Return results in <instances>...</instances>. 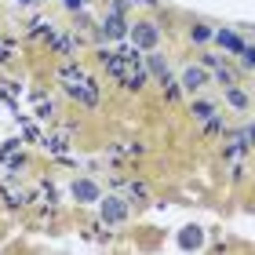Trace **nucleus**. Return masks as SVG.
Wrapping results in <instances>:
<instances>
[{
	"label": "nucleus",
	"mask_w": 255,
	"mask_h": 255,
	"mask_svg": "<svg viewBox=\"0 0 255 255\" xmlns=\"http://www.w3.org/2000/svg\"><path fill=\"white\" fill-rule=\"evenodd\" d=\"M59 77L66 80L62 88H66V95H69V99H77L80 106H88V110H95V106H99V84H95V80H91L80 66L62 62V66H59Z\"/></svg>",
	"instance_id": "1"
},
{
	"label": "nucleus",
	"mask_w": 255,
	"mask_h": 255,
	"mask_svg": "<svg viewBox=\"0 0 255 255\" xmlns=\"http://www.w3.org/2000/svg\"><path fill=\"white\" fill-rule=\"evenodd\" d=\"M128 33H131V44L138 51H149V48H157V40H160V29H157V22H135V26H128Z\"/></svg>",
	"instance_id": "2"
},
{
	"label": "nucleus",
	"mask_w": 255,
	"mask_h": 255,
	"mask_svg": "<svg viewBox=\"0 0 255 255\" xmlns=\"http://www.w3.org/2000/svg\"><path fill=\"white\" fill-rule=\"evenodd\" d=\"M99 37H102V40H121V37H128V22H124L121 11H110V15L102 18Z\"/></svg>",
	"instance_id": "3"
},
{
	"label": "nucleus",
	"mask_w": 255,
	"mask_h": 255,
	"mask_svg": "<svg viewBox=\"0 0 255 255\" xmlns=\"http://www.w3.org/2000/svg\"><path fill=\"white\" fill-rule=\"evenodd\" d=\"M128 219V201L124 197H106L102 201V223L106 226H121Z\"/></svg>",
	"instance_id": "4"
},
{
	"label": "nucleus",
	"mask_w": 255,
	"mask_h": 255,
	"mask_svg": "<svg viewBox=\"0 0 255 255\" xmlns=\"http://www.w3.org/2000/svg\"><path fill=\"white\" fill-rule=\"evenodd\" d=\"M248 153V138H245V131L241 135H230V142L223 146V157L226 160H234V168H241V157Z\"/></svg>",
	"instance_id": "5"
},
{
	"label": "nucleus",
	"mask_w": 255,
	"mask_h": 255,
	"mask_svg": "<svg viewBox=\"0 0 255 255\" xmlns=\"http://www.w3.org/2000/svg\"><path fill=\"white\" fill-rule=\"evenodd\" d=\"M48 44H51L55 55H73L80 40H77V33H59V29H55L51 37H48Z\"/></svg>",
	"instance_id": "6"
},
{
	"label": "nucleus",
	"mask_w": 255,
	"mask_h": 255,
	"mask_svg": "<svg viewBox=\"0 0 255 255\" xmlns=\"http://www.w3.org/2000/svg\"><path fill=\"white\" fill-rule=\"evenodd\" d=\"M204 66L208 69H215V77H219V84L223 88H230V84H237V77H234V69H230L219 55H204Z\"/></svg>",
	"instance_id": "7"
},
{
	"label": "nucleus",
	"mask_w": 255,
	"mask_h": 255,
	"mask_svg": "<svg viewBox=\"0 0 255 255\" xmlns=\"http://www.w3.org/2000/svg\"><path fill=\"white\" fill-rule=\"evenodd\" d=\"M179 84L186 88V91H197V88H204V84H208V73H204L201 66H190V69H182Z\"/></svg>",
	"instance_id": "8"
},
{
	"label": "nucleus",
	"mask_w": 255,
	"mask_h": 255,
	"mask_svg": "<svg viewBox=\"0 0 255 255\" xmlns=\"http://www.w3.org/2000/svg\"><path fill=\"white\" fill-rule=\"evenodd\" d=\"M73 201H80V204L99 201V186H95L91 179H77V182H73Z\"/></svg>",
	"instance_id": "9"
},
{
	"label": "nucleus",
	"mask_w": 255,
	"mask_h": 255,
	"mask_svg": "<svg viewBox=\"0 0 255 255\" xmlns=\"http://www.w3.org/2000/svg\"><path fill=\"white\" fill-rule=\"evenodd\" d=\"M44 142V149H48V153H55V157H66L69 153V135L62 131V135H48V138H40Z\"/></svg>",
	"instance_id": "10"
},
{
	"label": "nucleus",
	"mask_w": 255,
	"mask_h": 255,
	"mask_svg": "<svg viewBox=\"0 0 255 255\" xmlns=\"http://www.w3.org/2000/svg\"><path fill=\"white\" fill-rule=\"evenodd\" d=\"M201 241H204V230H201V226H186V230L179 234V245H182V248H201Z\"/></svg>",
	"instance_id": "11"
},
{
	"label": "nucleus",
	"mask_w": 255,
	"mask_h": 255,
	"mask_svg": "<svg viewBox=\"0 0 255 255\" xmlns=\"http://www.w3.org/2000/svg\"><path fill=\"white\" fill-rule=\"evenodd\" d=\"M51 33H55V22H51V18H33V22H29V37H40V40H48Z\"/></svg>",
	"instance_id": "12"
},
{
	"label": "nucleus",
	"mask_w": 255,
	"mask_h": 255,
	"mask_svg": "<svg viewBox=\"0 0 255 255\" xmlns=\"http://www.w3.org/2000/svg\"><path fill=\"white\" fill-rule=\"evenodd\" d=\"M212 37L219 40V48H226V51H241V44H245L237 33H230V29H219V33H212Z\"/></svg>",
	"instance_id": "13"
},
{
	"label": "nucleus",
	"mask_w": 255,
	"mask_h": 255,
	"mask_svg": "<svg viewBox=\"0 0 255 255\" xmlns=\"http://www.w3.org/2000/svg\"><path fill=\"white\" fill-rule=\"evenodd\" d=\"M142 59H146V69H149V73H153L157 80H164V77H168V62L160 59V55H142Z\"/></svg>",
	"instance_id": "14"
},
{
	"label": "nucleus",
	"mask_w": 255,
	"mask_h": 255,
	"mask_svg": "<svg viewBox=\"0 0 255 255\" xmlns=\"http://www.w3.org/2000/svg\"><path fill=\"white\" fill-rule=\"evenodd\" d=\"M226 99H230V106H237V110H248V95H245L241 88H234V84H230V88H226Z\"/></svg>",
	"instance_id": "15"
},
{
	"label": "nucleus",
	"mask_w": 255,
	"mask_h": 255,
	"mask_svg": "<svg viewBox=\"0 0 255 255\" xmlns=\"http://www.w3.org/2000/svg\"><path fill=\"white\" fill-rule=\"evenodd\" d=\"M241 66H248V69H255V44H241Z\"/></svg>",
	"instance_id": "16"
},
{
	"label": "nucleus",
	"mask_w": 255,
	"mask_h": 255,
	"mask_svg": "<svg viewBox=\"0 0 255 255\" xmlns=\"http://www.w3.org/2000/svg\"><path fill=\"white\" fill-rule=\"evenodd\" d=\"M11 59H15V40L0 37V62H11Z\"/></svg>",
	"instance_id": "17"
},
{
	"label": "nucleus",
	"mask_w": 255,
	"mask_h": 255,
	"mask_svg": "<svg viewBox=\"0 0 255 255\" xmlns=\"http://www.w3.org/2000/svg\"><path fill=\"white\" fill-rule=\"evenodd\" d=\"M190 113H193L197 121H208V117L215 113V106H212V102H193V110H190Z\"/></svg>",
	"instance_id": "18"
},
{
	"label": "nucleus",
	"mask_w": 255,
	"mask_h": 255,
	"mask_svg": "<svg viewBox=\"0 0 255 255\" xmlns=\"http://www.w3.org/2000/svg\"><path fill=\"white\" fill-rule=\"evenodd\" d=\"M128 193H131V201H146V182H128Z\"/></svg>",
	"instance_id": "19"
},
{
	"label": "nucleus",
	"mask_w": 255,
	"mask_h": 255,
	"mask_svg": "<svg viewBox=\"0 0 255 255\" xmlns=\"http://www.w3.org/2000/svg\"><path fill=\"white\" fill-rule=\"evenodd\" d=\"M223 128H226V124H223V117H215V113H212V117L204 121V131H208V135H219Z\"/></svg>",
	"instance_id": "20"
},
{
	"label": "nucleus",
	"mask_w": 255,
	"mask_h": 255,
	"mask_svg": "<svg viewBox=\"0 0 255 255\" xmlns=\"http://www.w3.org/2000/svg\"><path fill=\"white\" fill-rule=\"evenodd\" d=\"M160 84H164V95H168L171 102L179 99V80H171V77H164V80H160Z\"/></svg>",
	"instance_id": "21"
},
{
	"label": "nucleus",
	"mask_w": 255,
	"mask_h": 255,
	"mask_svg": "<svg viewBox=\"0 0 255 255\" xmlns=\"http://www.w3.org/2000/svg\"><path fill=\"white\" fill-rule=\"evenodd\" d=\"M190 37H193L197 44H204V40H212V29H208V26H193V29H190Z\"/></svg>",
	"instance_id": "22"
},
{
	"label": "nucleus",
	"mask_w": 255,
	"mask_h": 255,
	"mask_svg": "<svg viewBox=\"0 0 255 255\" xmlns=\"http://www.w3.org/2000/svg\"><path fill=\"white\" fill-rule=\"evenodd\" d=\"M4 197H7V204H15V208H18V204H26V193H22V190H11V186H7Z\"/></svg>",
	"instance_id": "23"
},
{
	"label": "nucleus",
	"mask_w": 255,
	"mask_h": 255,
	"mask_svg": "<svg viewBox=\"0 0 255 255\" xmlns=\"http://www.w3.org/2000/svg\"><path fill=\"white\" fill-rule=\"evenodd\" d=\"M245 138H248V146H255V121L245 128Z\"/></svg>",
	"instance_id": "24"
},
{
	"label": "nucleus",
	"mask_w": 255,
	"mask_h": 255,
	"mask_svg": "<svg viewBox=\"0 0 255 255\" xmlns=\"http://www.w3.org/2000/svg\"><path fill=\"white\" fill-rule=\"evenodd\" d=\"M62 4H66L69 11H80V4H84V0H62Z\"/></svg>",
	"instance_id": "25"
},
{
	"label": "nucleus",
	"mask_w": 255,
	"mask_h": 255,
	"mask_svg": "<svg viewBox=\"0 0 255 255\" xmlns=\"http://www.w3.org/2000/svg\"><path fill=\"white\" fill-rule=\"evenodd\" d=\"M18 4H37V0H18Z\"/></svg>",
	"instance_id": "26"
}]
</instances>
